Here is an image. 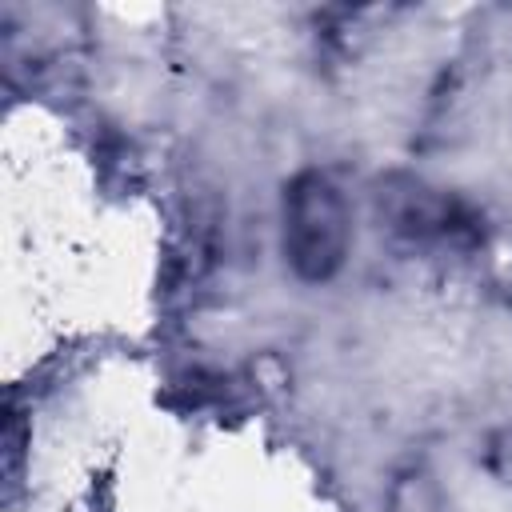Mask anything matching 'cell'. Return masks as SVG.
I'll return each instance as SVG.
<instances>
[{
  "mask_svg": "<svg viewBox=\"0 0 512 512\" xmlns=\"http://www.w3.org/2000/svg\"><path fill=\"white\" fill-rule=\"evenodd\" d=\"M348 236V204L328 176L304 172L284 188V260L300 280L336 276Z\"/></svg>",
  "mask_w": 512,
  "mask_h": 512,
  "instance_id": "obj_1",
  "label": "cell"
},
{
  "mask_svg": "<svg viewBox=\"0 0 512 512\" xmlns=\"http://www.w3.org/2000/svg\"><path fill=\"white\" fill-rule=\"evenodd\" d=\"M396 512H440V492L428 476H404L396 488Z\"/></svg>",
  "mask_w": 512,
  "mask_h": 512,
  "instance_id": "obj_2",
  "label": "cell"
}]
</instances>
